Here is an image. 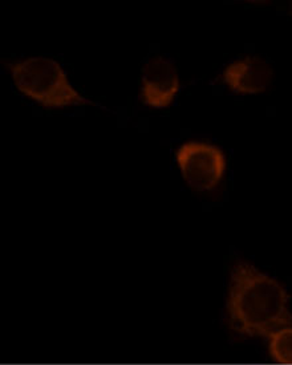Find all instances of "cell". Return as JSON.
I'll list each match as a JSON object with an SVG mask.
<instances>
[{"mask_svg":"<svg viewBox=\"0 0 292 365\" xmlns=\"http://www.w3.org/2000/svg\"><path fill=\"white\" fill-rule=\"evenodd\" d=\"M226 315L238 335L268 339L278 329L292 326L290 295L276 279L239 260L230 274Z\"/></svg>","mask_w":292,"mask_h":365,"instance_id":"cell-1","label":"cell"},{"mask_svg":"<svg viewBox=\"0 0 292 365\" xmlns=\"http://www.w3.org/2000/svg\"><path fill=\"white\" fill-rule=\"evenodd\" d=\"M177 164L187 186L197 192L215 190L226 172V157L218 146L189 141L177 150Z\"/></svg>","mask_w":292,"mask_h":365,"instance_id":"cell-3","label":"cell"},{"mask_svg":"<svg viewBox=\"0 0 292 365\" xmlns=\"http://www.w3.org/2000/svg\"><path fill=\"white\" fill-rule=\"evenodd\" d=\"M179 92V76L169 58H150L142 68L140 98L145 106L162 109L174 101Z\"/></svg>","mask_w":292,"mask_h":365,"instance_id":"cell-4","label":"cell"},{"mask_svg":"<svg viewBox=\"0 0 292 365\" xmlns=\"http://www.w3.org/2000/svg\"><path fill=\"white\" fill-rule=\"evenodd\" d=\"M268 354L278 364L292 365V326L278 329L268 337Z\"/></svg>","mask_w":292,"mask_h":365,"instance_id":"cell-6","label":"cell"},{"mask_svg":"<svg viewBox=\"0 0 292 365\" xmlns=\"http://www.w3.org/2000/svg\"><path fill=\"white\" fill-rule=\"evenodd\" d=\"M271 66L258 56H246L235 60L224 68L219 80L238 95H258L273 84Z\"/></svg>","mask_w":292,"mask_h":365,"instance_id":"cell-5","label":"cell"},{"mask_svg":"<svg viewBox=\"0 0 292 365\" xmlns=\"http://www.w3.org/2000/svg\"><path fill=\"white\" fill-rule=\"evenodd\" d=\"M4 67L9 69L12 83L20 93L44 108L98 106L72 86L64 68L53 58L32 56L7 61Z\"/></svg>","mask_w":292,"mask_h":365,"instance_id":"cell-2","label":"cell"}]
</instances>
